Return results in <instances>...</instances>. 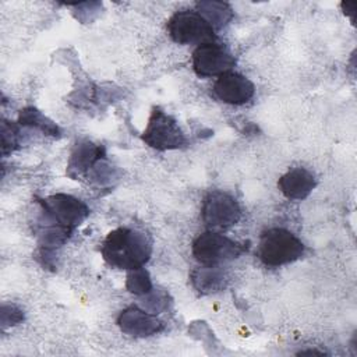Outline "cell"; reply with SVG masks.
<instances>
[{"instance_id": "obj_17", "label": "cell", "mask_w": 357, "mask_h": 357, "mask_svg": "<svg viewBox=\"0 0 357 357\" xmlns=\"http://www.w3.org/2000/svg\"><path fill=\"white\" fill-rule=\"evenodd\" d=\"M18 134H20V131H18L17 124L3 120V123H1V153L4 156L18 148V138H20Z\"/></svg>"}, {"instance_id": "obj_5", "label": "cell", "mask_w": 357, "mask_h": 357, "mask_svg": "<svg viewBox=\"0 0 357 357\" xmlns=\"http://www.w3.org/2000/svg\"><path fill=\"white\" fill-rule=\"evenodd\" d=\"M167 32L178 45H205L218 39L212 25L197 11L183 10L174 13L167 21Z\"/></svg>"}, {"instance_id": "obj_3", "label": "cell", "mask_w": 357, "mask_h": 357, "mask_svg": "<svg viewBox=\"0 0 357 357\" xmlns=\"http://www.w3.org/2000/svg\"><path fill=\"white\" fill-rule=\"evenodd\" d=\"M42 212L40 227H57L73 233L89 215V208L81 199L57 192L38 199Z\"/></svg>"}, {"instance_id": "obj_16", "label": "cell", "mask_w": 357, "mask_h": 357, "mask_svg": "<svg viewBox=\"0 0 357 357\" xmlns=\"http://www.w3.org/2000/svg\"><path fill=\"white\" fill-rule=\"evenodd\" d=\"M126 289L130 293H134L137 296H146L152 289V282L148 271L142 266L138 269L128 271L127 280H126Z\"/></svg>"}, {"instance_id": "obj_15", "label": "cell", "mask_w": 357, "mask_h": 357, "mask_svg": "<svg viewBox=\"0 0 357 357\" xmlns=\"http://www.w3.org/2000/svg\"><path fill=\"white\" fill-rule=\"evenodd\" d=\"M18 124L20 126H28V127H35V128H38V130H40L45 134L52 135V137H59L60 135L59 126H56V123L49 120L46 116H43L35 107H24L20 112Z\"/></svg>"}, {"instance_id": "obj_10", "label": "cell", "mask_w": 357, "mask_h": 357, "mask_svg": "<svg viewBox=\"0 0 357 357\" xmlns=\"http://www.w3.org/2000/svg\"><path fill=\"white\" fill-rule=\"evenodd\" d=\"M120 329L134 337H148L159 333L163 329V322L155 314L131 305L123 310L117 318Z\"/></svg>"}, {"instance_id": "obj_13", "label": "cell", "mask_w": 357, "mask_h": 357, "mask_svg": "<svg viewBox=\"0 0 357 357\" xmlns=\"http://www.w3.org/2000/svg\"><path fill=\"white\" fill-rule=\"evenodd\" d=\"M191 283L199 293L211 294L225 287L226 276L218 265H204L191 272Z\"/></svg>"}, {"instance_id": "obj_1", "label": "cell", "mask_w": 357, "mask_h": 357, "mask_svg": "<svg viewBox=\"0 0 357 357\" xmlns=\"http://www.w3.org/2000/svg\"><path fill=\"white\" fill-rule=\"evenodd\" d=\"M100 254L109 266L132 271L142 268L149 261L152 241L139 230L117 227L105 237Z\"/></svg>"}, {"instance_id": "obj_7", "label": "cell", "mask_w": 357, "mask_h": 357, "mask_svg": "<svg viewBox=\"0 0 357 357\" xmlns=\"http://www.w3.org/2000/svg\"><path fill=\"white\" fill-rule=\"evenodd\" d=\"M201 218L211 230H226L241 218L240 204L230 194L213 190L206 194L201 208Z\"/></svg>"}, {"instance_id": "obj_18", "label": "cell", "mask_w": 357, "mask_h": 357, "mask_svg": "<svg viewBox=\"0 0 357 357\" xmlns=\"http://www.w3.org/2000/svg\"><path fill=\"white\" fill-rule=\"evenodd\" d=\"M144 304L146 305L148 311L152 314H159L160 311H163L165 308H167V294L158 291V293H152V290L148 293V298L144 301Z\"/></svg>"}, {"instance_id": "obj_6", "label": "cell", "mask_w": 357, "mask_h": 357, "mask_svg": "<svg viewBox=\"0 0 357 357\" xmlns=\"http://www.w3.org/2000/svg\"><path fill=\"white\" fill-rule=\"evenodd\" d=\"M142 141L156 151H170L185 146L187 138L177 121L160 107H153L142 132Z\"/></svg>"}, {"instance_id": "obj_2", "label": "cell", "mask_w": 357, "mask_h": 357, "mask_svg": "<svg viewBox=\"0 0 357 357\" xmlns=\"http://www.w3.org/2000/svg\"><path fill=\"white\" fill-rule=\"evenodd\" d=\"M304 243L283 227H272L265 230L257 247L258 259L271 268L291 264L304 255Z\"/></svg>"}, {"instance_id": "obj_12", "label": "cell", "mask_w": 357, "mask_h": 357, "mask_svg": "<svg viewBox=\"0 0 357 357\" xmlns=\"http://www.w3.org/2000/svg\"><path fill=\"white\" fill-rule=\"evenodd\" d=\"M315 185H317L315 176L304 167H294L289 170L278 181V187L280 192L286 198L294 199V201H301L307 198L311 194V191L315 188Z\"/></svg>"}, {"instance_id": "obj_14", "label": "cell", "mask_w": 357, "mask_h": 357, "mask_svg": "<svg viewBox=\"0 0 357 357\" xmlns=\"http://www.w3.org/2000/svg\"><path fill=\"white\" fill-rule=\"evenodd\" d=\"M197 10L213 29L225 26L233 17L231 7L223 1H199L197 3Z\"/></svg>"}, {"instance_id": "obj_11", "label": "cell", "mask_w": 357, "mask_h": 357, "mask_svg": "<svg viewBox=\"0 0 357 357\" xmlns=\"http://www.w3.org/2000/svg\"><path fill=\"white\" fill-rule=\"evenodd\" d=\"M105 159V148L102 145H95L89 141H79L68 159L67 174L71 178H78L93 169L99 162Z\"/></svg>"}, {"instance_id": "obj_4", "label": "cell", "mask_w": 357, "mask_h": 357, "mask_svg": "<svg viewBox=\"0 0 357 357\" xmlns=\"http://www.w3.org/2000/svg\"><path fill=\"white\" fill-rule=\"evenodd\" d=\"M248 250V243H238L227 236L209 230L192 241V255L202 265H219L220 262L238 258Z\"/></svg>"}, {"instance_id": "obj_9", "label": "cell", "mask_w": 357, "mask_h": 357, "mask_svg": "<svg viewBox=\"0 0 357 357\" xmlns=\"http://www.w3.org/2000/svg\"><path fill=\"white\" fill-rule=\"evenodd\" d=\"M213 95L227 105H244L255 93L254 84L244 75L227 71L218 77L212 88Z\"/></svg>"}, {"instance_id": "obj_8", "label": "cell", "mask_w": 357, "mask_h": 357, "mask_svg": "<svg viewBox=\"0 0 357 357\" xmlns=\"http://www.w3.org/2000/svg\"><path fill=\"white\" fill-rule=\"evenodd\" d=\"M236 64L234 56L216 42L197 46L192 53V70L198 77H215L222 75Z\"/></svg>"}]
</instances>
